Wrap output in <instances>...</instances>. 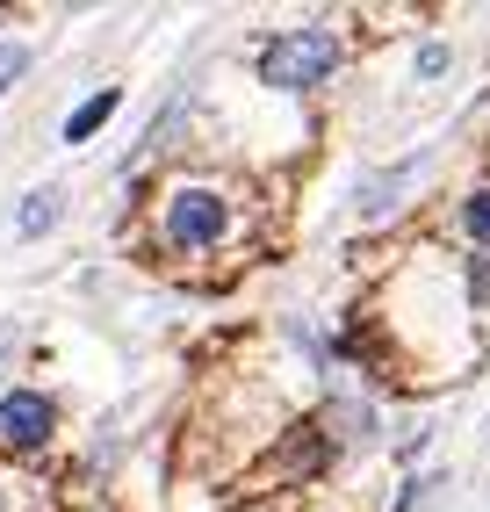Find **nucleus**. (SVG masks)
<instances>
[{
	"label": "nucleus",
	"mask_w": 490,
	"mask_h": 512,
	"mask_svg": "<svg viewBox=\"0 0 490 512\" xmlns=\"http://www.w3.org/2000/svg\"><path fill=\"white\" fill-rule=\"evenodd\" d=\"M462 289L469 311H490V253H462Z\"/></svg>",
	"instance_id": "obj_8"
},
{
	"label": "nucleus",
	"mask_w": 490,
	"mask_h": 512,
	"mask_svg": "<svg viewBox=\"0 0 490 512\" xmlns=\"http://www.w3.org/2000/svg\"><path fill=\"white\" fill-rule=\"evenodd\" d=\"M454 231L469 238V253H490V181H476L462 202H454Z\"/></svg>",
	"instance_id": "obj_5"
},
{
	"label": "nucleus",
	"mask_w": 490,
	"mask_h": 512,
	"mask_svg": "<svg viewBox=\"0 0 490 512\" xmlns=\"http://www.w3.org/2000/svg\"><path fill=\"white\" fill-rule=\"evenodd\" d=\"M116 109H123V87H101V94H87V101H80V109H73V116H65V130H58V138H65V145H87V138H94V130H101V123H109Z\"/></svg>",
	"instance_id": "obj_4"
},
{
	"label": "nucleus",
	"mask_w": 490,
	"mask_h": 512,
	"mask_svg": "<svg viewBox=\"0 0 490 512\" xmlns=\"http://www.w3.org/2000/svg\"><path fill=\"white\" fill-rule=\"evenodd\" d=\"M253 65H260V80L282 87V94H318L346 65V37L325 29V22H296V29H274Z\"/></svg>",
	"instance_id": "obj_2"
},
{
	"label": "nucleus",
	"mask_w": 490,
	"mask_h": 512,
	"mask_svg": "<svg viewBox=\"0 0 490 512\" xmlns=\"http://www.w3.org/2000/svg\"><path fill=\"white\" fill-rule=\"evenodd\" d=\"M51 433H58V397H44V390H8L0 397V448L8 455L51 448Z\"/></svg>",
	"instance_id": "obj_3"
},
{
	"label": "nucleus",
	"mask_w": 490,
	"mask_h": 512,
	"mask_svg": "<svg viewBox=\"0 0 490 512\" xmlns=\"http://www.w3.org/2000/svg\"><path fill=\"white\" fill-rule=\"evenodd\" d=\"M447 65H454V51L447 44H426V51H418V80H440Z\"/></svg>",
	"instance_id": "obj_10"
},
{
	"label": "nucleus",
	"mask_w": 490,
	"mask_h": 512,
	"mask_svg": "<svg viewBox=\"0 0 490 512\" xmlns=\"http://www.w3.org/2000/svg\"><path fill=\"white\" fill-rule=\"evenodd\" d=\"M0 512H51V498H44V484H37V476L0 469Z\"/></svg>",
	"instance_id": "obj_7"
},
{
	"label": "nucleus",
	"mask_w": 490,
	"mask_h": 512,
	"mask_svg": "<svg viewBox=\"0 0 490 512\" xmlns=\"http://www.w3.org/2000/svg\"><path fill=\"white\" fill-rule=\"evenodd\" d=\"M152 253L181 275H217L224 260L253 246V195L224 174H173L152 195Z\"/></svg>",
	"instance_id": "obj_1"
},
{
	"label": "nucleus",
	"mask_w": 490,
	"mask_h": 512,
	"mask_svg": "<svg viewBox=\"0 0 490 512\" xmlns=\"http://www.w3.org/2000/svg\"><path fill=\"white\" fill-rule=\"evenodd\" d=\"M58 210H65V195H58V188H29V202L15 210V238H37V231H51V224H58Z\"/></svg>",
	"instance_id": "obj_6"
},
{
	"label": "nucleus",
	"mask_w": 490,
	"mask_h": 512,
	"mask_svg": "<svg viewBox=\"0 0 490 512\" xmlns=\"http://www.w3.org/2000/svg\"><path fill=\"white\" fill-rule=\"evenodd\" d=\"M22 73H29V51H22V44H0V94H8Z\"/></svg>",
	"instance_id": "obj_9"
}]
</instances>
